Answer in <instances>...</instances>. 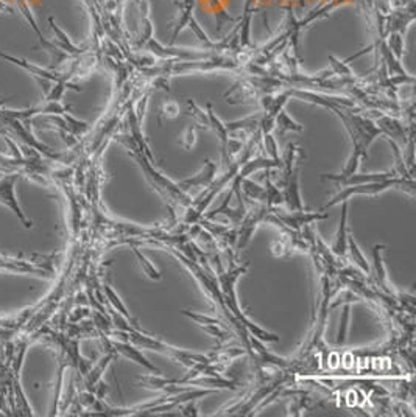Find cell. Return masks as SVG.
<instances>
[{
  "mask_svg": "<svg viewBox=\"0 0 416 417\" xmlns=\"http://www.w3.org/2000/svg\"><path fill=\"white\" fill-rule=\"evenodd\" d=\"M102 290H103V295H105V298H106L108 305L112 307L115 312H119V313L123 316V318H127V319L131 322V326H133L136 330L144 331V334H147V331H145L144 329L139 327V322H137L136 319H133V316H131L129 312L127 310L125 304L122 303V299L117 296V293H115V291L110 287V285H103Z\"/></svg>",
  "mask_w": 416,
  "mask_h": 417,
  "instance_id": "2e32d148",
  "label": "cell"
},
{
  "mask_svg": "<svg viewBox=\"0 0 416 417\" xmlns=\"http://www.w3.org/2000/svg\"><path fill=\"white\" fill-rule=\"evenodd\" d=\"M187 114L190 115L192 119L195 120L197 123V128H200L202 131H207L211 129L209 125V117H207V112H204L202 107H200L194 100H187Z\"/></svg>",
  "mask_w": 416,
  "mask_h": 417,
  "instance_id": "7402d4cb",
  "label": "cell"
},
{
  "mask_svg": "<svg viewBox=\"0 0 416 417\" xmlns=\"http://www.w3.org/2000/svg\"><path fill=\"white\" fill-rule=\"evenodd\" d=\"M258 2L259 0H245V6H243V13L241 22L236 27V35L238 40V45H241V52H243L246 47L251 45V20H253V14L258 11Z\"/></svg>",
  "mask_w": 416,
  "mask_h": 417,
  "instance_id": "9c48e42d",
  "label": "cell"
},
{
  "mask_svg": "<svg viewBox=\"0 0 416 417\" xmlns=\"http://www.w3.org/2000/svg\"><path fill=\"white\" fill-rule=\"evenodd\" d=\"M184 316H187V318L194 319L195 322L200 324H219V326H223V327H228L225 322H223L221 319H217V318H211V316H204V315H198V313H194V312H189V310H183L181 312Z\"/></svg>",
  "mask_w": 416,
  "mask_h": 417,
  "instance_id": "f1b7e54d",
  "label": "cell"
},
{
  "mask_svg": "<svg viewBox=\"0 0 416 417\" xmlns=\"http://www.w3.org/2000/svg\"><path fill=\"white\" fill-rule=\"evenodd\" d=\"M383 2H385V5H388V0H383Z\"/></svg>",
  "mask_w": 416,
  "mask_h": 417,
  "instance_id": "d590c367",
  "label": "cell"
},
{
  "mask_svg": "<svg viewBox=\"0 0 416 417\" xmlns=\"http://www.w3.org/2000/svg\"><path fill=\"white\" fill-rule=\"evenodd\" d=\"M329 61H330V71H333L334 76H338V78H356V76L352 75L351 69L346 66L345 61H338L333 55L329 57Z\"/></svg>",
  "mask_w": 416,
  "mask_h": 417,
  "instance_id": "4316f807",
  "label": "cell"
},
{
  "mask_svg": "<svg viewBox=\"0 0 416 417\" xmlns=\"http://www.w3.org/2000/svg\"><path fill=\"white\" fill-rule=\"evenodd\" d=\"M377 125L382 129V136L383 137H393L391 141L399 142V145H405L407 141V129L405 127L400 123L398 119H393L391 115H385L382 112L374 114Z\"/></svg>",
  "mask_w": 416,
  "mask_h": 417,
  "instance_id": "30bf717a",
  "label": "cell"
},
{
  "mask_svg": "<svg viewBox=\"0 0 416 417\" xmlns=\"http://www.w3.org/2000/svg\"><path fill=\"white\" fill-rule=\"evenodd\" d=\"M385 42H387L388 49L391 50L393 55H395L396 59H400L404 55V37L400 33L391 32L385 37Z\"/></svg>",
  "mask_w": 416,
  "mask_h": 417,
  "instance_id": "484cf974",
  "label": "cell"
},
{
  "mask_svg": "<svg viewBox=\"0 0 416 417\" xmlns=\"http://www.w3.org/2000/svg\"><path fill=\"white\" fill-rule=\"evenodd\" d=\"M215 172H217V164L212 162L211 159H206L202 172H198L192 177H187V180L176 182V185H178L180 190H183V192H187V190L195 189V187H203V185L206 187V185H209L214 181Z\"/></svg>",
  "mask_w": 416,
  "mask_h": 417,
  "instance_id": "7c38bea8",
  "label": "cell"
},
{
  "mask_svg": "<svg viewBox=\"0 0 416 417\" xmlns=\"http://www.w3.org/2000/svg\"><path fill=\"white\" fill-rule=\"evenodd\" d=\"M195 141H197V127L190 125L186 131H184V134L181 137V141H180V145L183 146L184 150H189V148H192V146H194Z\"/></svg>",
  "mask_w": 416,
  "mask_h": 417,
  "instance_id": "4dcf8cb0",
  "label": "cell"
},
{
  "mask_svg": "<svg viewBox=\"0 0 416 417\" xmlns=\"http://www.w3.org/2000/svg\"><path fill=\"white\" fill-rule=\"evenodd\" d=\"M251 208L246 211L243 220L241 221V225L237 226V240H236V251H241L245 248L246 243L250 242V238L253 237L254 230H256L258 225L260 221H264L267 215L273 211V208L267 207L265 204L258 203L254 204V201L251 203Z\"/></svg>",
  "mask_w": 416,
  "mask_h": 417,
  "instance_id": "52a82bcc",
  "label": "cell"
},
{
  "mask_svg": "<svg viewBox=\"0 0 416 417\" xmlns=\"http://www.w3.org/2000/svg\"><path fill=\"white\" fill-rule=\"evenodd\" d=\"M273 213L276 215V218L282 221L284 225L287 228L294 229V230H303V228L312 225L313 221L318 220H326L329 217V213H321V212H304V211H294L289 213H282L279 212V208H273Z\"/></svg>",
  "mask_w": 416,
  "mask_h": 417,
  "instance_id": "ba28073f",
  "label": "cell"
},
{
  "mask_svg": "<svg viewBox=\"0 0 416 417\" xmlns=\"http://www.w3.org/2000/svg\"><path fill=\"white\" fill-rule=\"evenodd\" d=\"M260 119L262 115H251V117H246L242 120H237V122H231V123H225V127L228 129V133H234V131H248V133H254V131L260 129Z\"/></svg>",
  "mask_w": 416,
  "mask_h": 417,
  "instance_id": "44dd1931",
  "label": "cell"
},
{
  "mask_svg": "<svg viewBox=\"0 0 416 417\" xmlns=\"http://www.w3.org/2000/svg\"><path fill=\"white\" fill-rule=\"evenodd\" d=\"M390 187H400L405 189L410 195H415V181L413 180H407V177H390V180H383V181H377V182H366V184H357V185H349L345 190H342L338 195L329 201V203L323 207V211L329 207H334L337 204L343 203V201H348L352 195H377L383 190H387Z\"/></svg>",
  "mask_w": 416,
  "mask_h": 417,
  "instance_id": "3957f363",
  "label": "cell"
},
{
  "mask_svg": "<svg viewBox=\"0 0 416 417\" xmlns=\"http://www.w3.org/2000/svg\"><path fill=\"white\" fill-rule=\"evenodd\" d=\"M262 180L265 182V198H264V204L270 208L273 207H279L281 204H284V196H282V190H279L277 185L273 184L272 177L270 176H262Z\"/></svg>",
  "mask_w": 416,
  "mask_h": 417,
  "instance_id": "d6986e66",
  "label": "cell"
},
{
  "mask_svg": "<svg viewBox=\"0 0 416 417\" xmlns=\"http://www.w3.org/2000/svg\"><path fill=\"white\" fill-rule=\"evenodd\" d=\"M111 346H112V349H114L115 352L120 353V355H123V357L129 358L131 361H136L137 365H141L142 368H145L147 370H150V372H155L156 375L161 374V370H159L155 365H151V363H150L147 358L144 357L142 352H139V349H136V347H134L133 344H129L128 341H125V343L112 341V339H111Z\"/></svg>",
  "mask_w": 416,
  "mask_h": 417,
  "instance_id": "5bb4252c",
  "label": "cell"
},
{
  "mask_svg": "<svg viewBox=\"0 0 416 417\" xmlns=\"http://www.w3.org/2000/svg\"><path fill=\"white\" fill-rule=\"evenodd\" d=\"M21 180L19 173H5L4 177H0V204H4L16 215L22 226L30 229L32 221L27 218L25 212L22 211L19 201L16 198V184Z\"/></svg>",
  "mask_w": 416,
  "mask_h": 417,
  "instance_id": "8992f818",
  "label": "cell"
},
{
  "mask_svg": "<svg viewBox=\"0 0 416 417\" xmlns=\"http://www.w3.org/2000/svg\"><path fill=\"white\" fill-rule=\"evenodd\" d=\"M248 265L250 264L228 268V269H225V271L217 274L219 288L221 291L223 300H225V305L229 308V312L243 324L245 329L251 321L246 318V316L241 310H238V304H237V298H236V282H237L238 277H241L246 271V269H248Z\"/></svg>",
  "mask_w": 416,
  "mask_h": 417,
  "instance_id": "5b68a950",
  "label": "cell"
},
{
  "mask_svg": "<svg viewBox=\"0 0 416 417\" xmlns=\"http://www.w3.org/2000/svg\"><path fill=\"white\" fill-rule=\"evenodd\" d=\"M200 327H202L206 334H209V335L217 338L220 344L228 341V339L231 338L229 331L223 329V326H219V324H200Z\"/></svg>",
  "mask_w": 416,
  "mask_h": 417,
  "instance_id": "83f0119b",
  "label": "cell"
},
{
  "mask_svg": "<svg viewBox=\"0 0 416 417\" xmlns=\"http://www.w3.org/2000/svg\"><path fill=\"white\" fill-rule=\"evenodd\" d=\"M348 321H349V304H346V305H345V310H343V322H342L340 331H338L337 344H343V343H345L346 331H348Z\"/></svg>",
  "mask_w": 416,
  "mask_h": 417,
  "instance_id": "d6a6232c",
  "label": "cell"
},
{
  "mask_svg": "<svg viewBox=\"0 0 416 417\" xmlns=\"http://www.w3.org/2000/svg\"><path fill=\"white\" fill-rule=\"evenodd\" d=\"M180 112V106L176 102H167L163 106L159 107V123L163 122V119H173L178 115Z\"/></svg>",
  "mask_w": 416,
  "mask_h": 417,
  "instance_id": "f546056e",
  "label": "cell"
},
{
  "mask_svg": "<svg viewBox=\"0 0 416 417\" xmlns=\"http://www.w3.org/2000/svg\"><path fill=\"white\" fill-rule=\"evenodd\" d=\"M133 252H134V256H136V259L139 262V265L142 266L144 273L147 274L151 281H161V279H163V274H161L159 269L155 265H151L150 260L145 257L141 251H139L137 245H133Z\"/></svg>",
  "mask_w": 416,
  "mask_h": 417,
  "instance_id": "603a6c76",
  "label": "cell"
},
{
  "mask_svg": "<svg viewBox=\"0 0 416 417\" xmlns=\"http://www.w3.org/2000/svg\"><path fill=\"white\" fill-rule=\"evenodd\" d=\"M382 249H387V246L385 245H374L373 246V264H374L373 279H374L376 287H379L382 291L390 293V290L387 287V273H385V266L382 264V256H381Z\"/></svg>",
  "mask_w": 416,
  "mask_h": 417,
  "instance_id": "e0dca14e",
  "label": "cell"
},
{
  "mask_svg": "<svg viewBox=\"0 0 416 417\" xmlns=\"http://www.w3.org/2000/svg\"><path fill=\"white\" fill-rule=\"evenodd\" d=\"M178 5V13H180V18L178 22H176L175 30L172 33L171 37V45L175 44V41L178 40V35L183 32L184 28L189 27L194 35L198 37L200 41L206 44L207 49L211 50H223V45L221 42H212L209 40V36L206 35L204 30L202 28V25L198 24V20L194 16V8H195V0H180V2H176Z\"/></svg>",
  "mask_w": 416,
  "mask_h": 417,
  "instance_id": "277c9868",
  "label": "cell"
},
{
  "mask_svg": "<svg viewBox=\"0 0 416 417\" xmlns=\"http://www.w3.org/2000/svg\"><path fill=\"white\" fill-rule=\"evenodd\" d=\"M262 139H264V145H265V150L268 153V156L272 159H281L279 158V151H277L276 139L272 136V133L262 134Z\"/></svg>",
  "mask_w": 416,
  "mask_h": 417,
  "instance_id": "1f68e13d",
  "label": "cell"
},
{
  "mask_svg": "<svg viewBox=\"0 0 416 417\" xmlns=\"http://www.w3.org/2000/svg\"><path fill=\"white\" fill-rule=\"evenodd\" d=\"M348 252H349V256H351V260L362 269V271L369 273V265H368V262H366L365 256L359 249L357 243L354 242V237L349 235V234H348Z\"/></svg>",
  "mask_w": 416,
  "mask_h": 417,
  "instance_id": "d4e9b609",
  "label": "cell"
},
{
  "mask_svg": "<svg viewBox=\"0 0 416 417\" xmlns=\"http://www.w3.org/2000/svg\"><path fill=\"white\" fill-rule=\"evenodd\" d=\"M260 98V94L253 86L248 78L237 81L233 88H231L226 94L225 100L231 105H238V103H251L253 100Z\"/></svg>",
  "mask_w": 416,
  "mask_h": 417,
  "instance_id": "8fae6325",
  "label": "cell"
},
{
  "mask_svg": "<svg viewBox=\"0 0 416 417\" xmlns=\"http://www.w3.org/2000/svg\"><path fill=\"white\" fill-rule=\"evenodd\" d=\"M329 110H333L345 123V128L348 129V133L351 136L354 150L360 151L364 159L368 158V146L373 143L376 137L382 136V129L377 127L373 120L354 112H360V110H356V107H343L338 105H333Z\"/></svg>",
  "mask_w": 416,
  "mask_h": 417,
  "instance_id": "6da1fadb",
  "label": "cell"
},
{
  "mask_svg": "<svg viewBox=\"0 0 416 417\" xmlns=\"http://www.w3.org/2000/svg\"><path fill=\"white\" fill-rule=\"evenodd\" d=\"M348 201H343L342 217L338 223V230L335 235V242L333 245V252L337 257H346L348 254Z\"/></svg>",
  "mask_w": 416,
  "mask_h": 417,
  "instance_id": "4fadbf2b",
  "label": "cell"
},
{
  "mask_svg": "<svg viewBox=\"0 0 416 417\" xmlns=\"http://www.w3.org/2000/svg\"><path fill=\"white\" fill-rule=\"evenodd\" d=\"M398 176L395 170L387 173H369V175H351L349 177H346L340 182V185H357V184H366V182H377V181H383V180H390V177Z\"/></svg>",
  "mask_w": 416,
  "mask_h": 417,
  "instance_id": "ac0fdd59",
  "label": "cell"
},
{
  "mask_svg": "<svg viewBox=\"0 0 416 417\" xmlns=\"http://www.w3.org/2000/svg\"><path fill=\"white\" fill-rule=\"evenodd\" d=\"M134 2L137 4V2H139V0H134ZM120 4H122V0H115V5H117V6H120Z\"/></svg>",
  "mask_w": 416,
  "mask_h": 417,
  "instance_id": "e575fe53",
  "label": "cell"
},
{
  "mask_svg": "<svg viewBox=\"0 0 416 417\" xmlns=\"http://www.w3.org/2000/svg\"><path fill=\"white\" fill-rule=\"evenodd\" d=\"M57 256H33L25 257H10L0 254V271H8L16 274H32L40 276L44 279H50L55 274Z\"/></svg>",
  "mask_w": 416,
  "mask_h": 417,
  "instance_id": "7a4b0ae2",
  "label": "cell"
},
{
  "mask_svg": "<svg viewBox=\"0 0 416 417\" xmlns=\"http://www.w3.org/2000/svg\"><path fill=\"white\" fill-rule=\"evenodd\" d=\"M241 190L243 192V195L248 198V199H256L258 203H262L264 204V198H265V190L264 187H260V185L254 184L253 181L250 180H245L241 182Z\"/></svg>",
  "mask_w": 416,
  "mask_h": 417,
  "instance_id": "cb8c5ba5",
  "label": "cell"
},
{
  "mask_svg": "<svg viewBox=\"0 0 416 417\" xmlns=\"http://www.w3.org/2000/svg\"><path fill=\"white\" fill-rule=\"evenodd\" d=\"M275 128L277 131V134H279V137H282L284 134H286L287 131H296V133H303V131H304L303 125L296 123L284 110H281L279 112H277L276 119H275Z\"/></svg>",
  "mask_w": 416,
  "mask_h": 417,
  "instance_id": "ffe728a7",
  "label": "cell"
},
{
  "mask_svg": "<svg viewBox=\"0 0 416 417\" xmlns=\"http://www.w3.org/2000/svg\"><path fill=\"white\" fill-rule=\"evenodd\" d=\"M183 411L184 413H181V416H190V414H194V416H197L198 413H197V408L192 405V404H189L186 408H183Z\"/></svg>",
  "mask_w": 416,
  "mask_h": 417,
  "instance_id": "836d02e7",
  "label": "cell"
},
{
  "mask_svg": "<svg viewBox=\"0 0 416 417\" xmlns=\"http://www.w3.org/2000/svg\"><path fill=\"white\" fill-rule=\"evenodd\" d=\"M207 117H209V125H211V128L220 137V142H221V158H223V162H225V167L228 168L231 165V162L228 160V156H226V145H228V141H229V133H228V129L225 127V123H223L217 117V114L214 112L211 103L207 105Z\"/></svg>",
  "mask_w": 416,
  "mask_h": 417,
  "instance_id": "9a60e30c",
  "label": "cell"
}]
</instances>
